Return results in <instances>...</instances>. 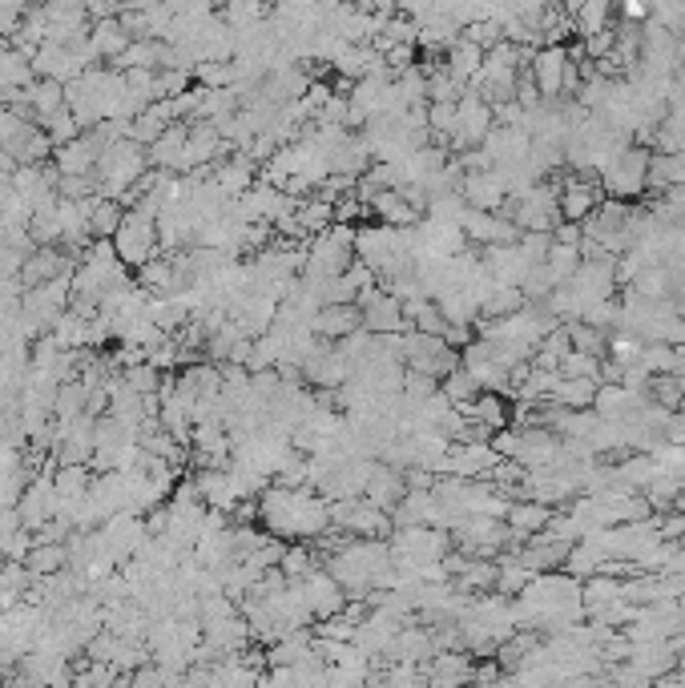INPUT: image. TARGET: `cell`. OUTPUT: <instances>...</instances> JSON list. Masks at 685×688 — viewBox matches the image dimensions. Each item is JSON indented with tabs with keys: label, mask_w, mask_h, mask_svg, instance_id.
Segmentation results:
<instances>
[{
	"label": "cell",
	"mask_w": 685,
	"mask_h": 688,
	"mask_svg": "<svg viewBox=\"0 0 685 688\" xmlns=\"http://www.w3.org/2000/svg\"><path fill=\"white\" fill-rule=\"evenodd\" d=\"M650 162H653V150H645V145H629V150L621 153L601 177H597L605 189V198L638 206L641 194H650Z\"/></svg>",
	"instance_id": "cell-4"
},
{
	"label": "cell",
	"mask_w": 685,
	"mask_h": 688,
	"mask_svg": "<svg viewBox=\"0 0 685 688\" xmlns=\"http://www.w3.org/2000/svg\"><path fill=\"white\" fill-rule=\"evenodd\" d=\"M460 230L468 242L476 245H512L520 242V230L504 218V214H480V210H468L460 218Z\"/></svg>",
	"instance_id": "cell-13"
},
{
	"label": "cell",
	"mask_w": 685,
	"mask_h": 688,
	"mask_svg": "<svg viewBox=\"0 0 685 688\" xmlns=\"http://www.w3.org/2000/svg\"><path fill=\"white\" fill-rule=\"evenodd\" d=\"M311 330L323 342H342L363 330V310L359 306H323L319 315L311 318Z\"/></svg>",
	"instance_id": "cell-17"
},
{
	"label": "cell",
	"mask_w": 685,
	"mask_h": 688,
	"mask_svg": "<svg viewBox=\"0 0 685 688\" xmlns=\"http://www.w3.org/2000/svg\"><path fill=\"white\" fill-rule=\"evenodd\" d=\"M315 568H323V564H319V556H315V548H311V544H286L283 564H279V572H283V580L303 583L311 572H315Z\"/></svg>",
	"instance_id": "cell-28"
},
{
	"label": "cell",
	"mask_w": 685,
	"mask_h": 688,
	"mask_svg": "<svg viewBox=\"0 0 685 688\" xmlns=\"http://www.w3.org/2000/svg\"><path fill=\"white\" fill-rule=\"evenodd\" d=\"M355 266V226H331L327 233L307 242V270L303 279L331 282Z\"/></svg>",
	"instance_id": "cell-3"
},
{
	"label": "cell",
	"mask_w": 685,
	"mask_h": 688,
	"mask_svg": "<svg viewBox=\"0 0 685 688\" xmlns=\"http://www.w3.org/2000/svg\"><path fill=\"white\" fill-rule=\"evenodd\" d=\"M24 4H0V36H17V29H21V21H24Z\"/></svg>",
	"instance_id": "cell-34"
},
{
	"label": "cell",
	"mask_w": 685,
	"mask_h": 688,
	"mask_svg": "<svg viewBox=\"0 0 685 688\" xmlns=\"http://www.w3.org/2000/svg\"><path fill=\"white\" fill-rule=\"evenodd\" d=\"M53 488H57V500L61 503H81L94 488V471L89 467H57L53 471Z\"/></svg>",
	"instance_id": "cell-26"
},
{
	"label": "cell",
	"mask_w": 685,
	"mask_h": 688,
	"mask_svg": "<svg viewBox=\"0 0 685 688\" xmlns=\"http://www.w3.org/2000/svg\"><path fill=\"white\" fill-rule=\"evenodd\" d=\"M121 379H126V383H130V391H138L142 398L157 395V391H162V383H166V374L154 371L150 362H142V367H130V371H121Z\"/></svg>",
	"instance_id": "cell-32"
},
{
	"label": "cell",
	"mask_w": 685,
	"mask_h": 688,
	"mask_svg": "<svg viewBox=\"0 0 685 688\" xmlns=\"http://www.w3.org/2000/svg\"><path fill=\"white\" fill-rule=\"evenodd\" d=\"M480 69H485V48H476L472 41H464V36L444 53V73H448L456 85H464V89L480 77Z\"/></svg>",
	"instance_id": "cell-20"
},
{
	"label": "cell",
	"mask_w": 685,
	"mask_h": 688,
	"mask_svg": "<svg viewBox=\"0 0 685 688\" xmlns=\"http://www.w3.org/2000/svg\"><path fill=\"white\" fill-rule=\"evenodd\" d=\"M553 512H556V507H544V503H536V500H517V503H509V515H504V524H509L512 536L529 544L532 536H541L544 527H548Z\"/></svg>",
	"instance_id": "cell-19"
},
{
	"label": "cell",
	"mask_w": 685,
	"mask_h": 688,
	"mask_svg": "<svg viewBox=\"0 0 685 688\" xmlns=\"http://www.w3.org/2000/svg\"><path fill=\"white\" fill-rule=\"evenodd\" d=\"M621 12H626V21H645V17H650V9H645V4H638V0H629Z\"/></svg>",
	"instance_id": "cell-35"
},
{
	"label": "cell",
	"mask_w": 685,
	"mask_h": 688,
	"mask_svg": "<svg viewBox=\"0 0 685 688\" xmlns=\"http://www.w3.org/2000/svg\"><path fill=\"white\" fill-rule=\"evenodd\" d=\"M24 568L33 572V580H48V576L65 572V568H69L65 544H36V548L29 552V560H24Z\"/></svg>",
	"instance_id": "cell-27"
},
{
	"label": "cell",
	"mask_w": 685,
	"mask_h": 688,
	"mask_svg": "<svg viewBox=\"0 0 685 688\" xmlns=\"http://www.w3.org/2000/svg\"><path fill=\"white\" fill-rule=\"evenodd\" d=\"M0 688H36V685H29V680H24L21 673H12V677L4 680V685H0Z\"/></svg>",
	"instance_id": "cell-36"
},
{
	"label": "cell",
	"mask_w": 685,
	"mask_h": 688,
	"mask_svg": "<svg viewBox=\"0 0 685 688\" xmlns=\"http://www.w3.org/2000/svg\"><path fill=\"white\" fill-rule=\"evenodd\" d=\"M468 423H476V427H485V432L500 435L512 427V398L497 395V391H480L476 395V403H468V407H456Z\"/></svg>",
	"instance_id": "cell-16"
},
{
	"label": "cell",
	"mask_w": 685,
	"mask_h": 688,
	"mask_svg": "<svg viewBox=\"0 0 685 688\" xmlns=\"http://www.w3.org/2000/svg\"><path fill=\"white\" fill-rule=\"evenodd\" d=\"M568 17H573V33L580 36V41H592V36H601L613 29V9L605 4V0H589V4H573L568 9Z\"/></svg>",
	"instance_id": "cell-22"
},
{
	"label": "cell",
	"mask_w": 685,
	"mask_h": 688,
	"mask_svg": "<svg viewBox=\"0 0 685 688\" xmlns=\"http://www.w3.org/2000/svg\"><path fill=\"white\" fill-rule=\"evenodd\" d=\"M41 129L48 133V141H53V150H61V145H69V141L81 138V125L73 121L69 109H61V113H53L48 121H41Z\"/></svg>",
	"instance_id": "cell-31"
},
{
	"label": "cell",
	"mask_w": 685,
	"mask_h": 688,
	"mask_svg": "<svg viewBox=\"0 0 685 688\" xmlns=\"http://www.w3.org/2000/svg\"><path fill=\"white\" fill-rule=\"evenodd\" d=\"M298 588H303V596H307V608H311V616H315V624H327V620L342 616L347 592H342L339 580H335L327 568H315Z\"/></svg>",
	"instance_id": "cell-10"
},
{
	"label": "cell",
	"mask_w": 685,
	"mask_h": 688,
	"mask_svg": "<svg viewBox=\"0 0 685 688\" xmlns=\"http://www.w3.org/2000/svg\"><path fill=\"white\" fill-rule=\"evenodd\" d=\"M21 524L29 532H41V527L57 515V488H53V476H36L21 495Z\"/></svg>",
	"instance_id": "cell-14"
},
{
	"label": "cell",
	"mask_w": 685,
	"mask_h": 688,
	"mask_svg": "<svg viewBox=\"0 0 685 688\" xmlns=\"http://www.w3.org/2000/svg\"><path fill=\"white\" fill-rule=\"evenodd\" d=\"M403 495H407L403 471H395V467H388V463H376V467H371V479H367V491H363L367 503H376L379 512L391 515L403 503Z\"/></svg>",
	"instance_id": "cell-18"
},
{
	"label": "cell",
	"mask_w": 685,
	"mask_h": 688,
	"mask_svg": "<svg viewBox=\"0 0 685 688\" xmlns=\"http://www.w3.org/2000/svg\"><path fill=\"white\" fill-rule=\"evenodd\" d=\"M126 222V210H121V201L113 198H94V214H89V238L94 242H113Z\"/></svg>",
	"instance_id": "cell-24"
},
{
	"label": "cell",
	"mask_w": 685,
	"mask_h": 688,
	"mask_svg": "<svg viewBox=\"0 0 685 688\" xmlns=\"http://www.w3.org/2000/svg\"><path fill=\"white\" fill-rule=\"evenodd\" d=\"M89 398H94V391L81 383V379H73V383H61L57 386V407H53V419L61 423H77L89 415Z\"/></svg>",
	"instance_id": "cell-23"
},
{
	"label": "cell",
	"mask_w": 685,
	"mask_h": 688,
	"mask_svg": "<svg viewBox=\"0 0 685 688\" xmlns=\"http://www.w3.org/2000/svg\"><path fill=\"white\" fill-rule=\"evenodd\" d=\"M359 310H363V330L367 335H376V339H388V335H407V318H403V303L400 298H391L383 286H367L359 294Z\"/></svg>",
	"instance_id": "cell-7"
},
{
	"label": "cell",
	"mask_w": 685,
	"mask_h": 688,
	"mask_svg": "<svg viewBox=\"0 0 685 688\" xmlns=\"http://www.w3.org/2000/svg\"><path fill=\"white\" fill-rule=\"evenodd\" d=\"M460 198L468 210L480 214H504V201H509V189H504V177L497 170H480V174H464Z\"/></svg>",
	"instance_id": "cell-12"
},
{
	"label": "cell",
	"mask_w": 685,
	"mask_h": 688,
	"mask_svg": "<svg viewBox=\"0 0 685 688\" xmlns=\"http://www.w3.org/2000/svg\"><path fill=\"white\" fill-rule=\"evenodd\" d=\"M379 688H427V668L424 665H388L383 673L371 677Z\"/></svg>",
	"instance_id": "cell-29"
},
{
	"label": "cell",
	"mask_w": 685,
	"mask_h": 688,
	"mask_svg": "<svg viewBox=\"0 0 685 688\" xmlns=\"http://www.w3.org/2000/svg\"><path fill=\"white\" fill-rule=\"evenodd\" d=\"M565 69H568V45H544L532 53L529 77L544 101H561L565 97Z\"/></svg>",
	"instance_id": "cell-9"
},
{
	"label": "cell",
	"mask_w": 685,
	"mask_h": 688,
	"mask_svg": "<svg viewBox=\"0 0 685 688\" xmlns=\"http://www.w3.org/2000/svg\"><path fill=\"white\" fill-rule=\"evenodd\" d=\"M210 182L222 189L230 201H238L242 194H250V189L259 186V165L250 162L247 153H235V157H226V162L214 165Z\"/></svg>",
	"instance_id": "cell-15"
},
{
	"label": "cell",
	"mask_w": 685,
	"mask_h": 688,
	"mask_svg": "<svg viewBox=\"0 0 685 688\" xmlns=\"http://www.w3.org/2000/svg\"><path fill=\"white\" fill-rule=\"evenodd\" d=\"M367 688H379V685H367Z\"/></svg>",
	"instance_id": "cell-37"
},
{
	"label": "cell",
	"mask_w": 685,
	"mask_h": 688,
	"mask_svg": "<svg viewBox=\"0 0 685 688\" xmlns=\"http://www.w3.org/2000/svg\"><path fill=\"white\" fill-rule=\"evenodd\" d=\"M497 463H500V456L488 444H452L439 479L444 476H452V479H488Z\"/></svg>",
	"instance_id": "cell-11"
},
{
	"label": "cell",
	"mask_w": 685,
	"mask_h": 688,
	"mask_svg": "<svg viewBox=\"0 0 685 688\" xmlns=\"http://www.w3.org/2000/svg\"><path fill=\"white\" fill-rule=\"evenodd\" d=\"M145 174H150V157H145V150L138 145V141H130V138L109 141L106 153H101V162H97V174H94L97 198L121 201Z\"/></svg>",
	"instance_id": "cell-2"
},
{
	"label": "cell",
	"mask_w": 685,
	"mask_h": 688,
	"mask_svg": "<svg viewBox=\"0 0 685 688\" xmlns=\"http://www.w3.org/2000/svg\"><path fill=\"white\" fill-rule=\"evenodd\" d=\"M605 201V189L597 177H585V174H565L561 177V218L573 226H585L592 214L601 210Z\"/></svg>",
	"instance_id": "cell-8"
},
{
	"label": "cell",
	"mask_w": 685,
	"mask_h": 688,
	"mask_svg": "<svg viewBox=\"0 0 685 688\" xmlns=\"http://www.w3.org/2000/svg\"><path fill=\"white\" fill-rule=\"evenodd\" d=\"M259 527L283 544H315L331 532V503L311 488H271L259 495Z\"/></svg>",
	"instance_id": "cell-1"
},
{
	"label": "cell",
	"mask_w": 685,
	"mask_h": 688,
	"mask_svg": "<svg viewBox=\"0 0 685 688\" xmlns=\"http://www.w3.org/2000/svg\"><path fill=\"white\" fill-rule=\"evenodd\" d=\"M331 527L351 539H391V515L379 512L376 503L367 500H347V503H331Z\"/></svg>",
	"instance_id": "cell-6"
},
{
	"label": "cell",
	"mask_w": 685,
	"mask_h": 688,
	"mask_svg": "<svg viewBox=\"0 0 685 688\" xmlns=\"http://www.w3.org/2000/svg\"><path fill=\"white\" fill-rule=\"evenodd\" d=\"M89 45H94L97 65H106L109 69L133 41H130V33L121 29V21H101V24H89Z\"/></svg>",
	"instance_id": "cell-21"
},
{
	"label": "cell",
	"mask_w": 685,
	"mask_h": 688,
	"mask_svg": "<svg viewBox=\"0 0 685 688\" xmlns=\"http://www.w3.org/2000/svg\"><path fill=\"white\" fill-rule=\"evenodd\" d=\"M497 129V117H492V106H488L480 94H468L456 101V133H452V153L460 157L468 150H480L485 138Z\"/></svg>",
	"instance_id": "cell-5"
},
{
	"label": "cell",
	"mask_w": 685,
	"mask_h": 688,
	"mask_svg": "<svg viewBox=\"0 0 685 688\" xmlns=\"http://www.w3.org/2000/svg\"><path fill=\"white\" fill-rule=\"evenodd\" d=\"M597 391H601L597 379H561V386H556V395L548 403H556V407L565 411H592Z\"/></svg>",
	"instance_id": "cell-25"
},
{
	"label": "cell",
	"mask_w": 685,
	"mask_h": 688,
	"mask_svg": "<svg viewBox=\"0 0 685 688\" xmlns=\"http://www.w3.org/2000/svg\"><path fill=\"white\" fill-rule=\"evenodd\" d=\"M439 395L448 398L452 407H468V403H476V395H480V386L472 383V374L464 371V367H456V371L439 383Z\"/></svg>",
	"instance_id": "cell-30"
},
{
	"label": "cell",
	"mask_w": 685,
	"mask_h": 688,
	"mask_svg": "<svg viewBox=\"0 0 685 688\" xmlns=\"http://www.w3.org/2000/svg\"><path fill=\"white\" fill-rule=\"evenodd\" d=\"M556 371H561V379H601V359H589V354H580V350H568Z\"/></svg>",
	"instance_id": "cell-33"
}]
</instances>
